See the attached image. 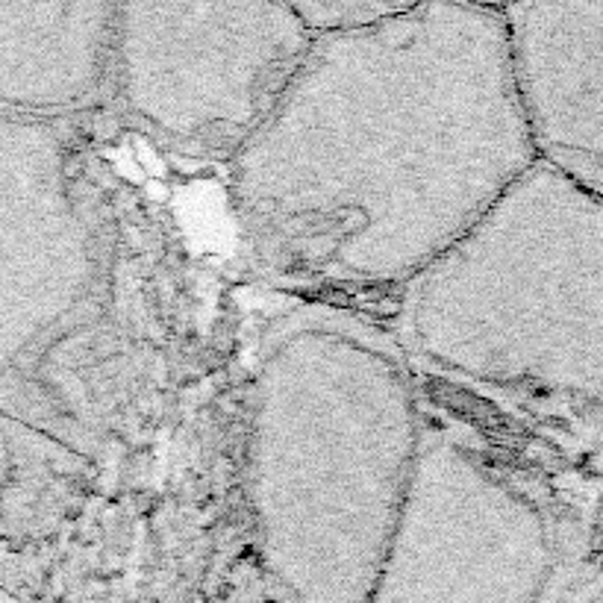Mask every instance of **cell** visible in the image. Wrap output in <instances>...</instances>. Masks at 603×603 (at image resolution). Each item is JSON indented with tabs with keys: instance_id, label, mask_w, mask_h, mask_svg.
Here are the masks:
<instances>
[{
	"instance_id": "obj_7",
	"label": "cell",
	"mask_w": 603,
	"mask_h": 603,
	"mask_svg": "<svg viewBox=\"0 0 603 603\" xmlns=\"http://www.w3.org/2000/svg\"><path fill=\"white\" fill-rule=\"evenodd\" d=\"M292 6L312 36L354 33V30L374 27L404 9V4H380V0H303Z\"/></svg>"
},
{
	"instance_id": "obj_6",
	"label": "cell",
	"mask_w": 603,
	"mask_h": 603,
	"mask_svg": "<svg viewBox=\"0 0 603 603\" xmlns=\"http://www.w3.org/2000/svg\"><path fill=\"white\" fill-rule=\"evenodd\" d=\"M536 160L603 200V4H506Z\"/></svg>"
},
{
	"instance_id": "obj_1",
	"label": "cell",
	"mask_w": 603,
	"mask_h": 603,
	"mask_svg": "<svg viewBox=\"0 0 603 603\" xmlns=\"http://www.w3.org/2000/svg\"><path fill=\"white\" fill-rule=\"evenodd\" d=\"M536 162L503 6L404 4L315 36L230 206L271 289L386 315Z\"/></svg>"
},
{
	"instance_id": "obj_2",
	"label": "cell",
	"mask_w": 603,
	"mask_h": 603,
	"mask_svg": "<svg viewBox=\"0 0 603 603\" xmlns=\"http://www.w3.org/2000/svg\"><path fill=\"white\" fill-rule=\"evenodd\" d=\"M383 319L424 395L536 471L603 444V200L536 162Z\"/></svg>"
},
{
	"instance_id": "obj_5",
	"label": "cell",
	"mask_w": 603,
	"mask_h": 603,
	"mask_svg": "<svg viewBox=\"0 0 603 603\" xmlns=\"http://www.w3.org/2000/svg\"><path fill=\"white\" fill-rule=\"evenodd\" d=\"M312 41L292 4H118L109 98L165 151L230 165Z\"/></svg>"
},
{
	"instance_id": "obj_3",
	"label": "cell",
	"mask_w": 603,
	"mask_h": 603,
	"mask_svg": "<svg viewBox=\"0 0 603 603\" xmlns=\"http://www.w3.org/2000/svg\"><path fill=\"white\" fill-rule=\"evenodd\" d=\"M421 386L383 315L285 298L248 377L245 492L274 603H365L421 450Z\"/></svg>"
},
{
	"instance_id": "obj_4",
	"label": "cell",
	"mask_w": 603,
	"mask_h": 603,
	"mask_svg": "<svg viewBox=\"0 0 603 603\" xmlns=\"http://www.w3.org/2000/svg\"><path fill=\"white\" fill-rule=\"evenodd\" d=\"M421 450L365 603H536L556 563L545 480L421 391Z\"/></svg>"
}]
</instances>
